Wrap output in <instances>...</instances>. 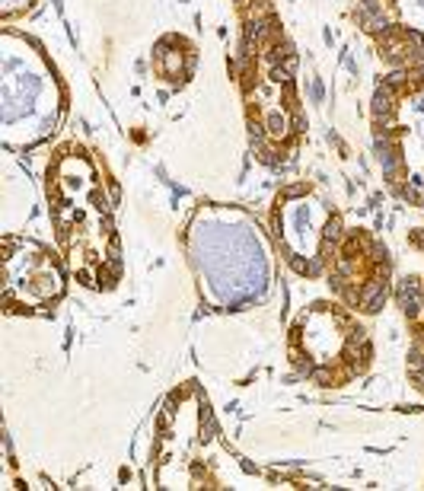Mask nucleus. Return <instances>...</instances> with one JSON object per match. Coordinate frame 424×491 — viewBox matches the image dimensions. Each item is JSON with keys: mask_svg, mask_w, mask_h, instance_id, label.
Instances as JSON below:
<instances>
[{"mask_svg": "<svg viewBox=\"0 0 424 491\" xmlns=\"http://www.w3.org/2000/svg\"><path fill=\"white\" fill-rule=\"evenodd\" d=\"M313 380L319 383V386H328V383H332V373H328V370H313Z\"/></svg>", "mask_w": 424, "mask_h": 491, "instance_id": "nucleus-6", "label": "nucleus"}, {"mask_svg": "<svg viewBox=\"0 0 424 491\" xmlns=\"http://www.w3.org/2000/svg\"><path fill=\"white\" fill-rule=\"evenodd\" d=\"M309 93H313V99H322V83H313V86H309Z\"/></svg>", "mask_w": 424, "mask_h": 491, "instance_id": "nucleus-10", "label": "nucleus"}, {"mask_svg": "<svg viewBox=\"0 0 424 491\" xmlns=\"http://www.w3.org/2000/svg\"><path fill=\"white\" fill-rule=\"evenodd\" d=\"M383 300H386V287H383V281H373V284H367L360 291V303L367 313H376V309L383 306Z\"/></svg>", "mask_w": 424, "mask_h": 491, "instance_id": "nucleus-1", "label": "nucleus"}, {"mask_svg": "<svg viewBox=\"0 0 424 491\" xmlns=\"http://www.w3.org/2000/svg\"><path fill=\"white\" fill-rule=\"evenodd\" d=\"M338 239H341V220L332 217L326 224V243H338Z\"/></svg>", "mask_w": 424, "mask_h": 491, "instance_id": "nucleus-3", "label": "nucleus"}, {"mask_svg": "<svg viewBox=\"0 0 424 491\" xmlns=\"http://www.w3.org/2000/svg\"><path fill=\"white\" fill-rule=\"evenodd\" d=\"M179 67H182V58H179V55H172V58H169V61H166V64H163V70H166V73H176V70H179Z\"/></svg>", "mask_w": 424, "mask_h": 491, "instance_id": "nucleus-7", "label": "nucleus"}, {"mask_svg": "<svg viewBox=\"0 0 424 491\" xmlns=\"http://www.w3.org/2000/svg\"><path fill=\"white\" fill-rule=\"evenodd\" d=\"M294 128H297V131H306V122H303V115H300V112L294 115Z\"/></svg>", "mask_w": 424, "mask_h": 491, "instance_id": "nucleus-9", "label": "nucleus"}, {"mask_svg": "<svg viewBox=\"0 0 424 491\" xmlns=\"http://www.w3.org/2000/svg\"><path fill=\"white\" fill-rule=\"evenodd\" d=\"M268 131H271V134H287V122L281 115H271V118H268Z\"/></svg>", "mask_w": 424, "mask_h": 491, "instance_id": "nucleus-4", "label": "nucleus"}, {"mask_svg": "<svg viewBox=\"0 0 424 491\" xmlns=\"http://www.w3.org/2000/svg\"><path fill=\"white\" fill-rule=\"evenodd\" d=\"M412 239H415L418 246H424V233H421V230H415V233H412Z\"/></svg>", "mask_w": 424, "mask_h": 491, "instance_id": "nucleus-11", "label": "nucleus"}, {"mask_svg": "<svg viewBox=\"0 0 424 491\" xmlns=\"http://www.w3.org/2000/svg\"><path fill=\"white\" fill-rule=\"evenodd\" d=\"M392 96H395V90L389 83L376 86V93H373V112H376V118H383V115L392 112Z\"/></svg>", "mask_w": 424, "mask_h": 491, "instance_id": "nucleus-2", "label": "nucleus"}, {"mask_svg": "<svg viewBox=\"0 0 424 491\" xmlns=\"http://www.w3.org/2000/svg\"><path fill=\"white\" fill-rule=\"evenodd\" d=\"M303 192H306L303 185H291V188H284V198H300Z\"/></svg>", "mask_w": 424, "mask_h": 491, "instance_id": "nucleus-8", "label": "nucleus"}, {"mask_svg": "<svg viewBox=\"0 0 424 491\" xmlns=\"http://www.w3.org/2000/svg\"><path fill=\"white\" fill-rule=\"evenodd\" d=\"M405 80H408V73H405V70H395V73H389V80H386V83L395 90V86H402Z\"/></svg>", "mask_w": 424, "mask_h": 491, "instance_id": "nucleus-5", "label": "nucleus"}]
</instances>
